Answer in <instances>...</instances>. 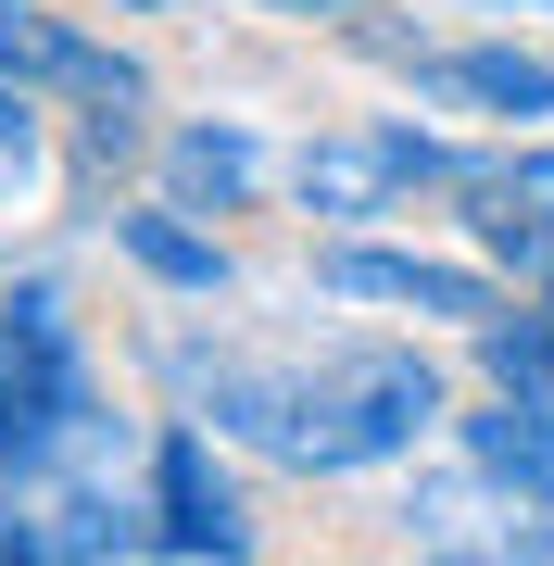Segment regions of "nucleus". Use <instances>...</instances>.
Returning <instances> with one entry per match:
<instances>
[{"label":"nucleus","mask_w":554,"mask_h":566,"mask_svg":"<svg viewBox=\"0 0 554 566\" xmlns=\"http://www.w3.org/2000/svg\"><path fill=\"white\" fill-rule=\"evenodd\" d=\"M102 390H88V353L76 327H63V290L25 277L13 303H0V465L13 479H63V465L102 453Z\"/></svg>","instance_id":"2"},{"label":"nucleus","mask_w":554,"mask_h":566,"mask_svg":"<svg viewBox=\"0 0 554 566\" xmlns=\"http://www.w3.org/2000/svg\"><path fill=\"white\" fill-rule=\"evenodd\" d=\"M252 189H265V139H252V126H177V139H165V202L240 214Z\"/></svg>","instance_id":"7"},{"label":"nucleus","mask_w":554,"mask_h":566,"mask_svg":"<svg viewBox=\"0 0 554 566\" xmlns=\"http://www.w3.org/2000/svg\"><path fill=\"white\" fill-rule=\"evenodd\" d=\"M328 290L341 303H390V315H441V327H467V340L504 315V290L479 277V264H453V252H378V240H341Z\"/></svg>","instance_id":"4"},{"label":"nucleus","mask_w":554,"mask_h":566,"mask_svg":"<svg viewBox=\"0 0 554 566\" xmlns=\"http://www.w3.org/2000/svg\"><path fill=\"white\" fill-rule=\"evenodd\" d=\"M139 13H165V0H139Z\"/></svg>","instance_id":"15"},{"label":"nucleus","mask_w":554,"mask_h":566,"mask_svg":"<svg viewBox=\"0 0 554 566\" xmlns=\"http://www.w3.org/2000/svg\"><path fill=\"white\" fill-rule=\"evenodd\" d=\"M453 189L467 177V151H441V139H416V126H353V139H315L303 164H290V189H303V214H328V227H366L390 214L404 189Z\"/></svg>","instance_id":"3"},{"label":"nucleus","mask_w":554,"mask_h":566,"mask_svg":"<svg viewBox=\"0 0 554 566\" xmlns=\"http://www.w3.org/2000/svg\"><path fill=\"white\" fill-rule=\"evenodd\" d=\"M252 528L240 504H227V479H215V453H202V428H165L151 441V554H240Z\"/></svg>","instance_id":"6"},{"label":"nucleus","mask_w":554,"mask_h":566,"mask_svg":"<svg viewBox=\"0 0 554 566\" xmlns=\"http://www.w3.org/2000/svg\"><path fill=\"white\" fill-rule=\"evenodd\" d=\"M114 252L139 264V277H165V290H227V252L202 240V227H189V202H139V214H114Z\"/></svg>","instance_id":"10"},{"label":"nucleus","mask_w":554,"mask_h":566,"mask_svg":"<svg viewBox=\"0 0 554 566\" xmlns=\"http://www.w3.org/2000/svg\"><path fill=\"white\" fill-rule=\"evenodd\" d=\"M467 453H479V479H504L516 504L554 516V403H516L504 390L492 416H467Z\"/></svg>","instance_id":"9"},{"label":"nucleus","mask_w":554,"mask_h":566,"mask_svg":"<svg viewBox=\"0 0 554 566\" xmlns=\"http://www.w3.org/2000/svg\"><path fill=\"white\" fill-rule=\"evenodd\" d=\"M252 13H366V0H252Z\"/></svg>","instance_id":"14"},{"label":"nucleus","mask_w":554,"mask_h":566,"mask_svg":"<svg viewBox=\"0 0 554 566\" xmlns=\"http://www.w3.org/2000/svg\"><path fill=\"white\" fill-rule=\"evenodd\" d=\"M39 189V88L0 76V202H25Z\"/></svg>","instance_id":"13"},{"label":"nucleus","mask_w":554,"mask_h":566,"mask_svg":"<svg viewBox=\"0 0 554 566\" xmlns=\"http://www.w3.org/2000/svg\"><path fill=\"white\" fill-rule=\"evenodd\" d=\"M453 189H492V202H516V214L554 240V151H492V164H467Z\"/></svg>","instance_id":"12"},{"label":"nucleus","mask_w":554,"mask_h":566,"mask_svg":"<svg viewBox=\"0 0 554 566\" xmlns=\"http://www.w3.org/2000/svg\"><path fill=\"white\" fill-rule=\"evenodd\" d=\"M429 88H441V102H479V114H516V126H542V114H554V63H542V51H504V39L441 51V63H429Z\"/></svg>","instance_id":"8"},{"label":"nucleus","mask_w":554,"mask_h":566,"mask_svg":"<svg viewBox=\"0 0 554 566\" xmlns=\"http://www.w3.org/2000/svg\"><path fill=\"white\" fill-rule=\"evenodd\" d=\"M479 365H492V390H516V403H554V315H492L479 327Z\"/></svg>","instance_id":"11"},{"label":"nucleus","mask_w":554,"mask_h":566,"mask_svg":"<svg viewBox=\"0 0 554 566\" xmlns=\"http://www.w3.org/2000/svg\"><path fill=\"white\" fill-rule=\"evenodd\" d=\"M202 416L227 441L278 453L290 479H353V465H390L441 428V378L404 340H341L315 365H215Z\"/></svg>","instance_id":"1"},{"label":"nucleus","mask_w":554,"mask_h":566,"mask_svg":"<svg viewBox=\"0 0 554 566\" xmlns=\"http://www.w3.org/2000/svg\"><path fill=\"white\" fill-rule=\"evenodd\" d=\"M542 13H554V0H542Z\"/></svg>","instance_id":"16"},{"label":"nucleus","mask_w":554,"mask_h":566,"mask_svg":"<svg viewBox=\"0 0 554 566\" xmlns=\"http://www.w3.org/2000/svg\"><path fill=\"white\" fill-rule=\"evenodd\" d=\"M0 76L39 88V102H139V63L102 51L88 25L39 13V0H0Z\"/></svg>","instance_id":"5"}]
</instances>
